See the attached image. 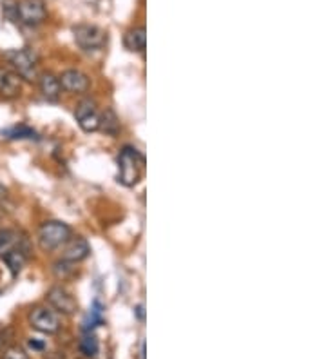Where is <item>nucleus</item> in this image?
<instances>
[{
    "label": "nucleus",
    "mask_w": 326,
    "mask_h": 359,
    "mask_svg": "<svg viewBox=\"0 0 326 359\" xmlns=\"http://www.w3.org/2000/svg\"><path fill=\"white\" fill-rule=\"evenodd\" d=\"M145 158L135 147H123L118 156V182L125 187H135L144 178Z\"/></svg>",
    "instance_id": "nucleus-1"
},
{
    "label": "nucleus",
    "mask_w": 326,
    "mask_h": 359,
    "mask_svg": "<svg viewBox=\"0 0 326 359\" xmlns=\"http://www.w3.org/2000/svg\"><path fill=\"white\" fill-rule=\"evenodd\" d=\"M100 129L111 136H116L120 133V120L113 109H105V113L100 114Z\"/></svg>",
    "instance_id": "nucleus-16"
},
{
    "label": "nucleus",
    "mask_w": 326,
    "mask_h": 359,
    "mask_svg": "<svg viewBox=\"0 0 326 359\" xmlns=\"http://www.w3.org/2000/svg\"><path fill=\"white\" fill-rule=\"evenodd\" d=\"M145 42H147V35H145V27H133L125 33L123 44L129 51L144 53Z\"/></svg>",
    "instance_id": "nucleus-15"
},
{
    "label": "nucleus",
    "mask_w": 326,
    "mask_h": 359,
    "mask_svg": "<svg viewBox=\"0 0 326 359\" xmlns=\"http://www.w3.org/2000/svg\"><path fill=\"white\" fill-rule=\"evenodd\" d=\"M73 236L71 227L64 222H58V219H49V222H43L39 229V245L42 247V250H57L64 245L65 241Z\"/></svg>",
    "instance_id": "nucleus-3"
},
{
    "label": "nucleus",
    "mask_w": 326,
    "mask_h": 359,
    "mask_svg": "<svg viewBox=\"0 0 326 359\" xmlns=\"http://www.w3.org/2000/svg\"><path fill=\"white\" fill-rule=\"evenodd\" d=\"M39 88L42 97L48 102H58L62 95V86L58 82V76L51 75V73H43L39 76Z\"/></svg>",
    "instance_id": "nucleus-13"
},
{
    "label": "nucleus",
    "mask_w": 326,
    "mask_h": 359,
    "mask_svg": "<svg viewBox=\"0 0 326 359\" xmlns=\"http://www.w3.org/2000/svg\"><path fill=\"white\" fill-rule=\"evenodd\" d=\"M46 298H48L49 307L57 312V314L73 316L79 311V302H76V298H74L69 290L60 287V285L51 287V289L48 290V294H46Z\"/></svg>",
    "instance_id": "nucleus-7"
},
{
    "label": "nucleus",
    "mask_w": 326,
    "mask_h": 359,
    "mask_svg": "<svg viewBox=\"0 0 326 359\" xmlns=\"http://www.w3.org/2000/svg\"><path fill=\"white\" fill-rule=\"evenodd\" d=\"M29 346L33 348V351H43V346H46V343H42L39 339V337H31L29 339Z\"/></svg>",
    "instance_id": "nucleus-22"
},
{
    "label": "nucleus",
    "mask_w": 326,
    "mask_h": 359,
    "mask_svg": "<svg viewBox=\"0 0 326 359\" xmlns=\"http://www.w3.org/2000/svg\"><path fill=\"white\" fill-rule=\"evenodd\" d=\"M15 249H29L27 238L18 231H0V258Z\"/></svg>",
    "instance_id": "nucleus-12"
},
{
    "label": "nucleus",
    "mask_w": 326,
    "mask_h": 359,
    "mask_svg": "<svg viewBox=\"0 0 326 359\" xmlns=\"http://www.w3.org/2000/svg\"><path fill=\"white\" fill-rule=\"evenodd\" d=\"M24 89V80L11 67L0 66V97L17 98Z\"/></svg>",
    "instance_id": "nucleus-10"
},
{
    "label": "nucleus",
    "mask_w": 326,
    "mask_h": 359,
    "mask_svg": "<svg viewBox=\"0 0 326 359\" xmlns=\"http://www.w3.org/2000/svg\"><path fill=\"white\" fill-rule=\"evenodd\" d=\"M29 325L36 332L53 336L60 332V318L51 307H35L29 312Z\"/></svg>",
    "instance_id": "nucleus-6"
},
{
    "label": "nucleus",
    "mask_w": 326,
    "mask_h": 359,
    "mask_svg": "<svg viewBox=\"0 0 326 359\" xmlns=\"http://www.w3.org/2000/svg\"><path fill=\"white\" fill-rule=\"evenodd\" d=\"M11 329H4V330H0V354H2V351L6 348V345L9 343V339H11Z\"/></svg>",
    "instance_id": "nucleus-21"
},
{
    "label": "nucleus",
    "mask_w": 326,
    "mask_h": 359,
    "mask_svg": "<svg viewBox=\"0 0 326 359\" xmlns=\"http://www.w3.org/2000/svg\"><path fill=\"white\" fill-rule=\"evenodd\" d=\"M100 351V346H98V339L93 332H86L82 337V341H80V352L87 358H95Z\"/></svg>",
    "instance_id": "nucleus-18"
},
{
    "label": "nucleus",
    "mask_w": 326,
    "mask_h": 359,
    "mask_svg": "<svg viewBox=\"0 0 326 359\" xmlns=\"http://www.w3.org/2000/svg\"><path fill=\"white\" fill-rule=\"evenodd\" d=\"M2 135H4L6 138H11V140H26V138H36V133L33 131L31 128H27V126H15V128L2 131Z\"/></svg>",
    "instance_id": "nucleus-19"
},
{
    "label": "nucleus",
    "mask_w": 326,
    "mask_h": 359,
    "mask_svg": "<svg viewBox=\"0 0 326 359\" xmlns=\"http://www.w3.org/2000/svg\"><path fill=\"white\" fill-rule=\"evenodd\" d=\"M74 42L83 51H100L107 42V33L95 24H79L73 27Z\"/></svg>",
    "instance_id": "nucleus-5"
},
{
    "label": "nucleus",
    "mask_w": 326,
    "mask_h": 359,
    "mask_svg": "<svg viewBox=\"0 0 326 359\" xmlns=\"http://www.w3.org/2000/svg\"><path fill=\"white\" fill-rule=\"evenodd\" d=\"M102 323H104V311H102L100 303L95 302L91 312L87 314L86 321H83V332H93Z\"/></svg>",
    "instance_id": "nucleus-17"
},
{
    "label": "nucleus",
    "mask_w": 326,
    "mask_h": 359,
    "mask_svg": "<svg viewBox=\"0 0 326 359\" xmlns=\"http://www.w3.org/2000/svg\"><path fill=\"white\" fill-rule=\"evenodd\" d=\"M62 249V259L64 262H69V263H80L89 256L91 252V247L87 243L86 238L82 236H71L69 240L65 241L64 245L60 247Z\"/></svg>",
    "instance_id": "nucleus-9"
},
{
    "label": "nucleus",
    "mask_w": 326,
    "mask_h": 359,
    "mask_svg": "<svg viewBox=\"0 0 326 359\" xmlns=\"http://www.w3.org/2000/svg\"><path fill=\"white\" fill-rule=\"evenodd\" d=\"M58 82H60L62 89H65V91H69V93H74V95L86 93L87 89L91 88L89 76L79 69L64 71V73L58 76Z\"/></svg>",
    "instance_id": "nucleus-11"
},
{
    "label": "nucleus",
    "mask_w": 326,
    "mask_h": 359,
    "mask_svg": "<svg viewBox=\"0 0 326 359\" xmlns=\"http://www.w3.org/2000/svg\"><path fill=\"white\" fill-rule=\"evenodd\" d=\"M0 259L8 265L11 274L17 276V274H20L22 272V269L26 267L27 259H29V249H15L11 250V252H8V255L2 256Z\"/></svg>",
    "instance_id": "nucleus-14"
},
{
    "label": "nucleus",
    "mask_w": 326,
    "mask_h": 359,
    "mask_svg": "<svg viewBox=\"0 0 326 359\" xmlns=\"http://www.w3.org/2000/svg\"><path fill=\"white\" fill-rule=\"evenodd\" d=\"M2 359H31V358H29V354H27L24 348H22V346L13 345V346H8V348H6L4 358Z\"/></svg>",
    "instance_id": "nucleus-20"
},
{
    "label": "nucleus",
    "mask_w": 326,
    "mask_h": 359,
    "mask_svg": "<svg viewBox=\"0 0 326 359\" xmlns=\"http://www.w3.org/2000/svg\"><path fill=\"white\" fill-rule=\"evenodd\" d=\"M76 122L86 133H95L100 129V111L96 109V104L93 100H82L76 105L74 111Z\"/></svg>",
    "instance_id": "nucleus-8"
},
{
    "label": "nucleus",
    "mask_w": 326,
    "mask_h": 359,
    "mask_svg": "<svg viewBox=\"0 0 326 359\" xmlns=\"http://www.w3.org/2000/svg\"><path fill=\"white\" fill-rule=\"evenodd\" d=\"M4 58L22 80L39 79V57L31 49H11L4 53Z\"/></svg>",
    "instance_id": "nucleus-2"
},
{
    "label": "nucleus",
    "mask_w": 326,
    "mask_h": 359,
    "mask_svg": "<svg viewBox=\"0 0 326 359\" xmlns=\"http://www.w3.org/2000/svg\"><path fill=\"white\" fill-rule=\"evenodd\" d=\"M11 17L24 26H39L48 18V8L43 0H17Z\"/></svg>",
    "instance_id": "nucleus-4"
}]
</instances>
